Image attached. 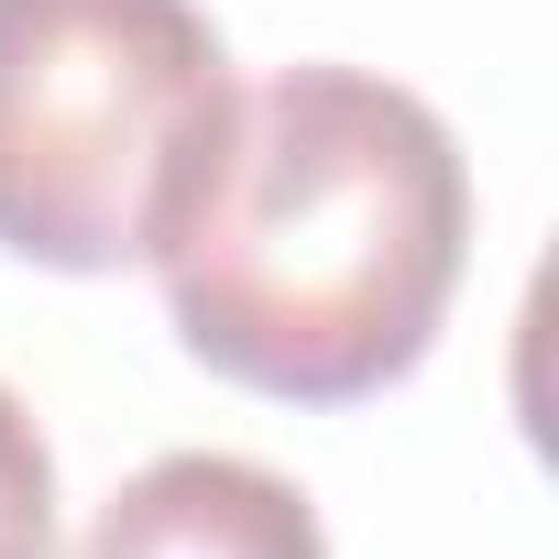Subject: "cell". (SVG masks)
<instances>
[{"instance_id": "6da1fadb", "label": "cell", "mask_w": 559, "mask_h": 559, "mask_svg": "<svg viewBox=\"0 0 559 559\" xmlns=\"http://www.w3.org/2000/svg\"><path fill=\"white\" fill-rule=\"evenodd\" d=\"M472 165L450 121L373 67H286L230 99L209 176L154 241L187 362L274 406L406 384L461 297Z\"/></svg>"}, {"instance_id": "7a4b0ae2", "label": "cell", "mask_w": 559, "mask_h": 559, "mask_svg": "<svg viewBox=\"0 0 559 559\" xmlns=\"http://www.w3.org/2000/svg\"><path fill=\"white\" fill-rule=\"evenodd\" d=\"M230 99L198 0H0V252L45 274L154 263Z\"/></svg>"}, {"instance_id": "3957f363", "label": "cell", "mask_w": 559, "mask_h": 559, "mask_svg": "<svg viewBox=\"0 0 559 559\" xmlns=\"http://www.w3.org/2000/svg\"><path fill=\"white\" fill-rule=\"evenodd\" d=\"M78 559H330V537L286 472L241 450H165L88 515Z\"/></svg>"}, {"instance_id": "277c9868", "label": "cell", "mask_w": 559, "mask_h": 559, "mask_svg": "<svg viewBox=\"0 0 559 559\" xmlns=\"http://www.w3.org/2000/svg\"><path fill=\"white\" fill-rule=\"evenodd\" d=\"M0 559H56V450L12 384H0Z\"/></svg>"}]
</instances>
